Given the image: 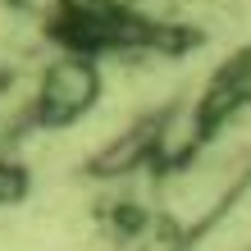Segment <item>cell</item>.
I'll return each instance as SVG.
<instances>
[{"label":"cell","instance_id":"obj_1","mask_svg":"<svg viewBox=\"0 0 251 251\" xmlns=\"http://www.w3.org/2000/svg\"><path fill=\"white\" fill-rule=\"evenodd\" d=\"M100 92V78H96V64L87 55H64L55 60L46 73H41V87H37V114L50 124H64V119H78L82 110H92V100Z\"/></svg>","mask_w":251,"mask_h":251}]
</instances>
